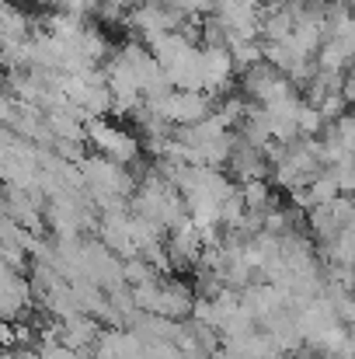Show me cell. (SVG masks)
I'll use <instances>...</instances> for the list:
<instances>
[{
    "instance_id": "1",
    "label": "cell",
    "mask_w": 355,
    "mask_h": 359,
    "mask_svg": "<svg viewBox=\"0 0 355 359\" xmlns=\"http://www.w3.org/2000/svg\"><path fill=\"white\" fill-rule=\"evenodd\" d=\"M88 143L95 147V154L112 157V161L129 164V168L139 164V157H143V136H136L122 122H112L109 116L88 122Z\"/></svg>"
},
{
    "instance_id": "2",
    "label": "cell",
    "mask_w": 355,
    "mask_h": 359,
    "mask_svg": "<svg viewBox=\"0 0 355 359\" xmlns=\"http://www.w3.org/2000/svg\"><path fill=\"white\" fill-rule=\"evenodd\" d=\"M345 227H355V196L342 192L338 199L307 210V231H310V238L331 241L335 234H342Z\"/></svg>"
},
{
    "instance_id": "3",
    "label": "cell",
    "mask_w": 355,
    "mask_h": 359,
    "mask_svg": "<svg viewBox=\"0 0 355 359\" xmlns=\"http://www.w3.org/2000/svg\"><path fill=\"white\" fill-rule=\"evenodd\" d=\"M157 109L171 126H195L216 112L209 91H181V88H174Z\"/></svg>"
},
{
    "instance_id": "4",
    "label": "cell",
    "mask_w": 355,
    "mask_h": 359,
    "mask_svg": "<svg viewBox=\"0 0 355 359\" xmlns=\"http://www.w3.org/2000/svg\"><path fill=\"white\" fill-rule=\"evenodd\" d=\"M35 304V286H32V276H25L21 269L14 265H0V307H4V321H14L25 318Z\"/></svg>"
},
{
    "instance_id": "5",
    "label": "cell",
    "mask_w": 355,
    "mask_h": 359,
    "mask_svg": "<svg viewBox=\"0 0 355 359\" xmlns=\"http://www.w3.org/2000/svg\"><path fill=\"white\" fill-rule=\"evenodd\" d=\"M167 251L174 265H199L202 251H206V238L195 227V220L188 217L185 224H178L174 231H167Z\"/></svg>"
},
{
    "instance_id": "6",
    "label": "cell",
    "mask_w": 355,
    "mask_h": 359,
    "mask_svg": "<svg viewBox=\"0 0 355 359\" xmlns=\"http://www.w3.org/2000/svg\"><path fill=\"white\" fill-rule=\"evenodd\" d=\"M60 339H63L67 346L88 353V349H95L98 339H102V321L91 318V314H74V318L60 321Z\"/></svg>"
},
{
    "instance_id": "7",
    "label": "cell",
    "mask_w": 355,
    "mask_h": 359,
    "mask_svg": "<svg viewBox=\"0 0 355 359\" xmlns=\"http://www.w3.org/2000/svg\"><path fill=\"white\" fill-rule=\"evenodd\" d=\"M321 262L324 265H355V227H345L331 241H321Z\"/></svg>"
},
{
    "instance_id": "8",
    "label": "cell",
    "mask_w": 355,
    "mask_h": 359,
    "mask_svg": "<svg viewBox=\"0 0 355 359\" xmlns=\"http://www.w3.org/2000/svg\"><path fill=\"white\" fill-rule=\"evenodd\" d=\"M240 196H244V203H247L251 213H268L272 210V185L265 178L240 182Z\"/></svg>"
},
{
    "instance_id": "9",
    "label": "cell",
    "mask_w": 355,
    "mask_h": 359,
    "mask_svg": "<svg viewBox=\"0 0 355 359\" xmlns=\"http://www.w3.org/2000/svg\"><path fill=\"white\" fill-rule=\"evenodd\" d=\"M153 279H160V272H157L143 255L125 258V283H129V286H143V283H153Z\"/></svg>"
},
{
    "instance_id": "10",
    "label": "cell",
    "mask_w": 355,
    "mask_h": 359,
    "mask_svg": "<svg viewBox=\"0 0 355 359\" xmlns=\"http://www.w3.org/2000/svg\"><path fill=\"white\" fill-rule=\"evenodd\" d=\"M296 126H300V133H303V136H321V133L328 129V119H324L321 105H310V102H303Z\"/></svg>"
},
{
    "instance_id": "11",
    "label": "cell",
    "mask_w": 355,
    "mask_h": 359,
    "mask_svg": "<svg viewBox=\"0 0 355 359\" xmlns=\"http://www.w3.org/2000/svg\"><path fill=\"white\" fill-rule=\"evenodd\" d=\"M150 359H185V349L178 342H146Z\"/></svg>"
},
{
    "instance_id": "12",
    "label": "cell",
    "mask_w": 355,
    "mask_h": 359,
    "mask_svg": "<svg viewBox=\"0 0 355 359\" xmlns=\"http://www.w3.org/2000/svg\"><path fill=\"white\" fill-rule=\"evenodd\" d=\"M258 4H261V7H265V4H275V0H258Z\"/></svg>"
}]
</instances>
